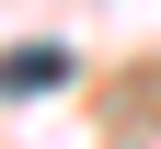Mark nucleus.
Instances as JSON below:
<instances>
[{
  "mask_svg": "<svg viewBox=\"0 0 161 149\" xmlns=\"http://www.w3.org/2000/svg\"><path fill=\"white\" fill-rule=\"evenodd\" d=\"M46 80H69L58 46H12V57H0V92H46Z\"/></svg>",
  "mask_w": 161,
  "mask_h": 149,
  "instance_id": "obj_1",
  "label": "nucleus"
}]
</instances>
